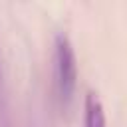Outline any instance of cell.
Masks as SVG:
<instances>
[{"instance_id":"1","label":"cell","mask_w":127,"mask_h":127,"mask_svg":"<svg viewBox=\"0 0 127 127\" xmlns=\"http://www.w3.org/2000/svg\"><path fill=\"white\" fill-rule=\"evenodd\" d=\"M54 48V85L58 101L65 109L69 107L77 85V58L71 40L65 32H60L56 36Z\"/></svg>"},{"instance_id":"2","label":"cell","mask_w":127,"mask_h":127,"mask_svg":"<svg viewBox=\"0 0 127 127\" xmlns=\"http://www.w3.org/2000/svg\"><path fill=\"white\" fill-rule=\"evenodd\" d=\"M83 127H107L101 97L93 89H87L85 91V101H83Z\"/></svg>"}]
</instances>
